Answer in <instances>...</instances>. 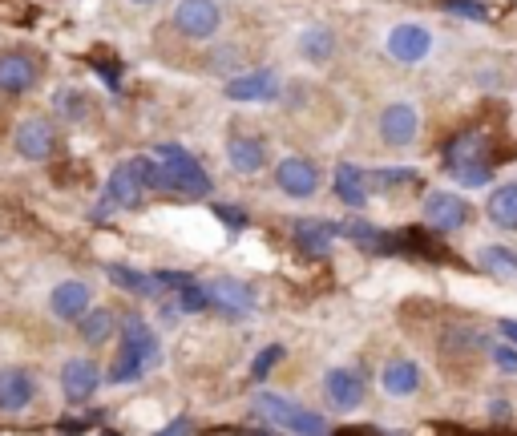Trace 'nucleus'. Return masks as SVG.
I'll return each instance as SVG.
<instances>
[{
    "label": "nucleus",
    "instance_id": "1",
    "mask_svg": "<svg viewBox=\"0 0 517 436\" xmlns=\"http://www.w3.org/2000/svg\"><path fill=\"white\" fill-rule=\"evenodd\" d=\"M158 360V336L150 332V323L138 311H126L118 323V340H114V360L106 368L110 384H134L146 376V364Z\"/></svg>",
    "mask_w": 517,
    "mask_h": 436
},
{
    "label": "nucleus",
    "instance_id": "2",
    "mask_svg": "<svg viewBox=\"0 0 517 436\" xmlns=\"http://www.w3.org/2000/svg\"><path fill=\"white\" fill-rule=\"evenodd\" d=\"M154 190L162 194H178V198H202L211 190V178L198 166V158L182 146H154Z\"/></svg>",
    "mask_w": 517,
    "mask_h": 436
},
{
    "label": "nucleus",
    "instance_id": "3",
    "mask_svg": "<svg viewBox=\"0 0 517 436\" xmlns=\"http://www.w3.org/2000/svg\"><path fill=\"white\" fill-rule=\"evenodd\" d=\"M251 412L267 428H279V432H299V436H324L328 432V420L320 412L303 408L299 400H291L283 392H255L251 396Z\"/></svg>",
    "mask_w": 517,
    "mask_h": 436
},
{
    "label": "nucleus",
    "instance_id": "4",
    "mask_svg": "<svg viewBox=\"0 0 517 436\" xmlns=\"http://www.w3.org/2000/svg\"><path fill=\"white\" fill-rule=\"evenodd\" d=\"M227 25V13L219 0H178L174 13H170V29L182 37V41H194V45H206L215 41Z\"/></svg>",
    "mask_w": 517,
    "mask_h": 436
},
{
    "label": "nucleus",
    "instance_id": "5",
    "mask_svg": "<svg viewBox=\"0 0 517 436\" xmlns=\"http://www.w3.org/2000/svg\"><path fill=\"white\" fill-rule=\"evenodd\" d=\"M271 182H275V190H279L283 198H291V202H307V198H316V194H320V186H324V170H320V162H316V158L287 154V158H279V162H275Z\"/></svg>",
    "mask_w": 517,
    "mask_h": 436
},
{
    "label": "nucleus",
    "instance_id": "6",
    "mask_svg": "<svg viewBox=\"0 0 517 436\" xmlns=\"http://www.w3.org/2000/svg\"><path fill=\"white\" fill-rule=\"evenodd\" d=\"M421 126H425L421 105H412V101H388L376 114V138L388 150H408L421 138Z\"/></svg>",
    "mask_w": 517,
    "mask_h": 436
},
{
    "label": "nucleus",
    "instance_id": "7",
    "mask_svg": "<svg viewBox=\"0 0 517 436\" xmlns=\"http://www.w3.org/2000/svg\"><path fill=\"white\" fill-rule=\"evenodd\" d=\"M433 49H437L433 29H425V25H417V21H396V25L384 33V53H388V61H396V65H404V69L429 61Z\"/></svg>",
    "mask_w": 517,
    "mask_h": 436
},
{
    "label": "nucleus",
    "instance_id": "8",
    "mask_svg": "<svg viewBox=\"0 0 517 436\" xmlns=\"http://www.w3.org/2000/svg\"><path fill=\"white\" fill-rule=\"evenodd\" d=\"M41 85V61L29 49H0V93L25 97Z\"/></svg>",
    "mask_w": 517,
    "mask_h": 436
},
{
    "label": "nucleus",
    "instance_id": "9",
    "mask_svg": "<svg viewBox=\"0 0 517 436\" xmlns=\"http://www.w3.org/2000/svg\"><path fill=\"white\" fill-rule=\"evenodd\" d=\"M13 150L25 158V162H49L53 150H57V130L45 114H29L13 126Z\"/></svg>",
    "mask_w": 517,
    "mask_h": 436
},
{
    "label": "nucleus",
    "instance_id": "10",
    "mask_svg": "<svg viewBox=\"0 0 517 436\" xmlns=\"http://www.w3.org/2000/svg\"><path fill=\"white\" fill-rule=\"evenodd\" d=\"M324 400L336 412H356L368 400V376L360 368H328L324 372Z\"/></svg>",
    "mask_w": 517,
    "mask_h": 436
},
{
    "label": "nucleus",
    "instance_id": "11",
    "mask_svg": "<svg viewBox=\"0 0 517 436\" xmlns=\"http://www.w3.org/2000/svg\"><path fill=\"white\" fill-rule=\"evenodd\" d=\"M279 93H283V85H279V73L275 69H239L223 85V97L227 101H243V105L275 101Z\"/></svg>",
    "mask_w": 517,
    "mask_h": 436
},
{
    "label": "nucleus",
    "instance_id": "12",
    "mask_svg": "<svg viewBox=\"0 0 517 436\" xmlns=\"http://www.w3.org/2000/svg\"><path fill=\"white\" fill-rule=\"evenodd\" d=\"M37 372L25 364H9L0 368V416H21L33 408L37 400Z\"/></svg>",
    "mask_w": 517,
    "mask_h": 436
},
{
    "label": "nucleus",
    "instance_id": "13",
    "mask_svg": "<svg viewBox=\"0 0 517 436\" xmlns=\"http://www.w3.org/2000/svg\"><path fill=\"white\" fill-rule=\"evenodd\" d=\"M376 384H380V392H384L388 400H412V396H417V392L425 388V372H421V364H417V360H408V356H392V360H384V364H380Z\"/></svg>",
    "mask_w": 517,
    "mask_h": 436
},
{
    "label": "nucleus",
    "instance_id": "14",
    "mask_svg": "<svg viewBox=\"0 0 517 436\" xmlns=\"http://www.w3.org/2000/svg\"><path fill=\"white\" fill-rule=\"evenodd\" d=\"M425 223L433 231H441V235H453V231L473 223V206L461 194H453V190H433L425 198Z\"/></svg>",
    "mask_w": 517,
    "mask_h": 436
},
{
    "label": "nucleus",
    "instance_id": "15",
    "mask_svg": "<svg viewBox=\"0 0 517 436\" xmlns=\"http://www.w3.org/2000/svg\"><path fill=\"white\" fill-rule=\"evenodd\" d=\"M118 323H122V311L118 307H106V303H89L81 315H77V336H81V344L85 348H106V344H114L118 340Z\"/></svg>",
    "mask_w": 517,
    "mask_h": 436
},
{
    "label": "nucleus",
    "instance_id": "16",
    "mask_svg": "<svg viewBox=\"0 0 517 436\" xmlns=\"http://www.w3.org/2000/svg\"><path fill=\"white\" fill-rule=\"evenodd\" d=\"M101 368L89 360V356H69L65 364H61V372H57V384H61V396L69 400V404H85V400H93V392L101 388Z\"/></svg>",
    "mask_w": 517,
    "mask_h": 436
},
{
    "label": "nucleus",
    "instance_id": "17",
    "mask_svg": "<svg viewBox=\"0 0 517 436\" xmlns=\"http://www.w3.org/2000/svg\"><path fill=\"white\" fill-rule=\"evenodd\" d=\"M202 291H206V303L215 311H227V315H255V291L239 279H227V275H215V279H202Z\"/></svg>",
    "mask_w": 517,
    "mask_h": 436
},
{
    "label": "nucleus",
    "instance_id": "18",
    "mask_svg": "<svg viewBox=\"0 0 517 436\" xmlns=\"http://www.w3.org/2000/svg\"><path fill=\"white\" fill-rule=\"evenodd\" d=\"M106 198L122 210H138L142 198H146V182H142V170H138V158H126L114 166L110 174V186H106Z\"/></svg>",
    "mask_w": 517,
    "mask_h": 436
},
{
    "label": "nucleus",
    "instance_id": "19",
    "mask_svg": "<svg viewBox=\"0 0 517 436\" xmlns=\"http://www.w3.org/2000/svg\"><path fill=\"white\" fill-rule=\"evenodd\" d=\"M93 303V287L85 279H61L53 291H49V315L57 323H77V315Z\"/></svg>",
    "mask_w": 517,
    "mask_h": 436
},
{
    "label": "nucleus",
    "instance_id": "20",
    "mask_svg": "<svg viewBox=\"0 0 517 436\" xmlns=\"http://www.w3.org/2000/svg\"><path fill=\"white\" fill-rule=\"evenodd\" d=\"M267 158H271V150H267V142L259 134H231L227 138V166L235 174L251 178L259 170H267Z\"/></svg>",
    "mask_w": 517,
    "mask_h": 436
},
{
    "label": "nucleus",
    "instance_id": "21",
    "mask_svg": "<svg viewBox=\"0 0 517 436\" xmlns=\"http://www.w3.org/2000/svg\"><path fill=\"white\" fill-rule=\"evenodd\" d=\"M461 166H489L485 134L469 130V134H461V138L449 142V150H445V170H461Z\"/></svg>",
    "mask_w": 517,
    "mask_h": 436
},
{
    "label": "nucleus",
    "instance_id": "22",
    "mask_svg": "<svg viewBox=\"0 0 517 436\" xmlns=\"http://www.w3.org/2000/svg\"><path fill=\"white\" fill-rule=\"evenodd\" d=\"M332 190H336V198L344 202V206H352V210H364L368 206V174L360 170V166H352V162H344L340 170H336V182H332Z\"/></svg>",
    "mask_w": 517,
    "mask_h": 436
},
{
    "label": "nucleus",
    "instance_id": "23",
    "mask_svg": "<svg viewBox=\"0 0 517 436\" xmlns=\"http://www.w3.org/2000/svg\"><path fill=\"white\" fill-rule=\"evenodd\" d=\"M485 218L497 231H517V182H505L489 194L485 202Z\"/></svg>",
    "mask_w": 517,
    "mask_h": 436
},
{
    "label": "nucleus",
    "instance_id": "24",
    "mask_svg": "<svg viewBox=\"0 0 517 436\" xmlns=\"http://www.w3.org/2000/svg\"><path fill=\"white\" fill-rule=\"evenodd\" d=\"M489 348V340L477 332V327H465V323H453L441 332V352L445 356H481Z\"/></svg>",
    "mask_w": 517,
    "mask_h": 436
},
{
    "label": "nucleus",
    "instance_id": "25",
    "mask_svg": "<svg viewBox=\"0 0 517 436\" xmlns=\"http://www.w3.org/2000/svg\"><path fill=\"white\" fill-rule=\"evenodd\" d=\"M299 53H303V61H312V65H328L332 53H336V33L328 25H307L303 37H299Z\"/></svg>",
    "mask_w": 517,
    "mask_h": 436
},
{
    "label": "nucleus",
    "instance_id": "26",
    "mask_svg": "<svg viewBox=\"0 0 517 436\" xmlns=\"http://www.w3.org/2000/svg\"><path fill=\"white\" fill-rule=\"evenodd\" d=\"M477 263H481V271L493 275V279H517V255H513L509 247L485 243V247L477 251Z\"/></svg>",
    "mask_w": 517,
    "mask_h": 436
},
{
    "label": "nucleus",
    "instance_id": "27",
    "mask_svg": "<svg viewBox=\"0 0 517 436\" xmlns=\"http://www.w3.org/2000/svg\"><path fill=\"white\" fill-rule=\"evenodd\" d=\"M206 65H211V73L231 77V73H239V69L247 65V49H243V45H219V49H215V57L206 61Z\"/></svg>",
    "mask_w": 517,
    "mask_h": 436
},
{
    "label": "nucleus",
    "instance_id": "28",
    "mask_svg": "<svg viewBox=\"0 0 517 436\" xmlns=\"http://www.w3.org/2000/svg\"><path fill=\"white\" fill-rule=\"evenodd\" d=\"M110 279L130 295H150L154 299V275H142V271H130V267H110Z\"/></svg>",
    "mask_w": 517,
    "mask_h": 436
},
{
    "label": "nucleus",
    "instance_id": "29",
    "mask_svg": "<svg viewBox=\"0 0 517 436\" xmlns=\"http://www.w3.org/2000/svg\"><path fill=\"white\" fill-rule=\"evenodd\" d=\"M295 239L312 251H328L332 247V227H316V223H295Z\"/></svg>",
    "mask_w": 517,
    "mask_h": 436
},
{
    "label": "nucleus",
    "instance_id": "30",
    "mask_svg": "<svg viewBox=\"0 0 517 436\" xmlns=\"http://www.w3.org/2000/svg\"><path fill=\"white\" fill-rule=\"evenodd\" d=\"M485 352H489V360H493L501 372L517 376V348H513V344H505V340H501V344H493V340H489V348H485Z\"/></svg>",
    "mask_w": 517,
    "mask_h": 436
},
{
    "label": "nucleus",
    "instance_id": "31",
    "mask_svg": "<svg viewBox=\"0 0 517 436\" xmlns=\"http://www.w3.org/2000/svg\"><path fill=\"white\" fill-rule=\"evenodd\" d=\"M279 356H283V348H279V344H271V348H267V352L255 360L251 376H255V380H263V376H267V368H271V364H279Z\"/></svg>",
    "mask_w": 517,
    "mask_h": 436
},
{
    "label": "nucleus",
    "instance_id": "32",
    "mask_svg": "<svg viewBox=\"0 0 517 436\" xmlns=\"http://www.w3.org/2000/svg\"><path fill=\"white\" fill-rule=\"evenodd\" d=\"M497 336L517 348V319H501V323H497Z\"/></svg>",
    "mask_w": 517,
    "mask_h": 436
},
{
    "label": "nucleus",
    "instance_id": "33",
    "mask_svg": "<svg viewBox=\"0 0 517 436\" xmlns=\"http://www.w3.org/2000/svg\"><path fill=\"white\" fill-rule=\"evenodd\" d=\"M489 408H493V412H489L493 420H497V416H501V420H509V404H505V400H493Z\"/></svg>",
    "mask_w": 517,
    "mask_h": 436
},
{
    "label": "nucleus",
    "instance_id": "34",
    "mask_svg": "<svg viewBox=\"0 0 517 436\" xmlns=\"http://www.w3.org/2000/svg\"><path fill=\"white\" fill-rule=\"evenodd\" d=\"M126 5H134V9H154L158 0H126Z\"/></svg>",
    "mask_w": 517,
    "mask_h": 436
}]
</instances>
